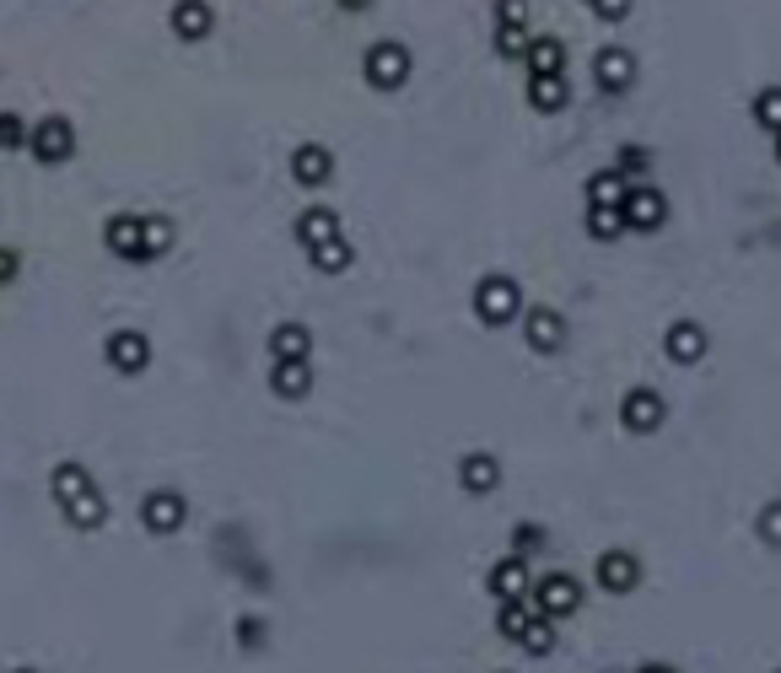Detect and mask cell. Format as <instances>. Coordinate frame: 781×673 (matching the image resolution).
<instances>
[{
  "instance_id": "obj_20",
  "label": "cell",
  "mask_w": 781,
  "mask_h": 673,
  "mask_svg": "<svg viewBox=\"0 0 781 673\" xmlns=\"http://www.w3.org/2000/svg\"><path fill=\"white\" fill-rule=\"evenodd\" d=\"M269 350H275V361H308V350H313L308 324H275L269 329Z\"/></svg>"
},
{
  "instance_id": "obj_3",
  "label": "cell",
  "mask_w": 781,
  "mask_h": 673,
  "mask_svg": "<svg viewBox=\"0 0 781 673\" xmlns=\"http://www.w3.org/2000/svg\"><path fill=\"white\" fill-rule=\"evenodd\" d=\"M522 308V291L513 275H485L480 280V291H474V313H480V324H491V329H502V324H513Z\"/></svg>"
},
{
  "instance_id": "obj_5",
  "label": "cell",
  "mask_w": 781,
  "mask_h": 673,
  "mask_svg": "<svg viewBox=\"0 0 781 673\" xmlns=\"http://www.w3.org/2000/svg\"><path fill=\"white\" fill-rule=\"evenodd\" d=\"M27 152H33L38 163H65V157L76 152V130H71V119H65V113L38 119V124L27 130Z\"/></svg>"
},
{
  "instance_id": "obj_38",
  "label": "cell",
  "mask_w": 781,
  "mask_h": 673,
  "mask_svg": "<svg viewBox=\"0 0 781 673\" xmlns=\"http://www.w3.org/2000/svg\"><path fill=\"white\" fill-rule=\"evenodd\" d=\"M539 539H544V533H539V528H518V550H513V555H522V550H533V544H539Z\"/></svg>"
},
{
  "instance_id": "obj_2",
  "label": "cell",
  "mask_w": 781,
  "mask_h": 673,
  "mask_svg": "<svg viewBox=\"0 0 781 673\" xmlns=\"http://www.w3.org/2000/svg\"><path fill=\"white\" fill-rule=\"evenodd\" d=\"M361 76H367V86H377V92H399V86L410 82V49L394 44V38L372 44L367 60H361Z\"/></svg>"
},
{
  "instance_id": "obj_34",
  "label": "cell",
  "mask_w": 781,
  "mask_h": 673,
  "mask_svg": "<svg viewBox=\"0 0 781 673\" xmlns=\"http://www.w3.org/2000/svg\"><path fill=\"white\" fill-rule=\"evenodd\" d=\"M652 168V152H641V146H620V163H614V172L625 178V172H647Z\"/></svg>"
},
{
  "instance_id": "obj_17",
  "label": "cell",
  "mask_w": 781,
  "mask_h": 673,
  "mask_svg": "<svg viewBox=\"0 0 781 673\" xmlns=\"http://www.w3.org/2000/svg\"><path fill=\"white\" fill-rule=\"evenodd\" d=\"M458 480H464V491H474V496H491V491L502 485V464H496L491 453H469V458L458 464Z\"/></svg>"
},
{
  "instance_id": "obj_22",
  "label": "cell",
  "mask_w": 781,
  "mask_h": 673,
  "mask_svg": "<svg viewBox=\"0 0 781 673\" xmlns=\"http://www.w3.org/2000/svg\"><path fill=\"white\" fill-rule=\"evenodd\" d=\"M663 345H669V361H680V366H690V361L706 356V335H700V324H674V329L663 335Z\"/></svg>"
},
{
  "instance_id": "obj_30",
  "label": "cell",
  "mask_w": 781,
  "mask_h": 673,
  "mask_svg": "<svg viewBox=\"0 0 781 673\" xmlns=\"http://www.w3.org/2000/svg\"><path fill=\"white\" fill-rule=\"evenodd\" d=\"M528 614H533V609H528L522 598H513V603H502V614H496V630H502L507 641H518V630L528 625Z\"/></svg>"
},
{
  "instance_id": "obj_19",
  "label": "cell",
  "mask_w": 781,
  "mask_h": 673,
  "mask_svg": "<svg viewBox=\"0 0 781 673\" xmlns=\"http://www.w3.org/2000/svg\"><path fill=\"white\" fill-rule=\"evenodd\" d=\"M269 388H275L280 399H308V388H313L308 361H275V366H269Z\"/></svg>"
},
{
  "instance_id": "obj_9",
  "label": "cell",
  "mask_w": 781,
  "mask_h": 673,
  "mask_svg": "<svg viewBox=\"0 0 781 673\" xmlns=\"http://www.w3.org/2000/svg\"><path fill=\"white\" fill-rule=\"evenodd\" d=\"M108 366H113V372H130V377L146 372V366H152L146 335H141V329H113V335H108Z\"/></svg>"
},
{
  "instance_id": "obj_1",
  "label": "cell",
  "mask_w": 781,
  "mask_h": 673,
  "mask_svg": "<svg viewBox=\"0 0 781 673\" xmlns=\"http://www.w3.org/2000/svg\"><path fill=\"white\" fill-rule=\"evenodd\" d=\"M49 491H55L60 512H65L76 528H103V517H108V502H103L97 480H92L82 464H60V469L49 474Z\"/></svg>"
},
{
  "instance_id": "obj_4",
  "label": "cell",
  "mask_w": 781,
  "mask_h": 673,
  "mask_svg": "<svg viewBox=\"0 0 781 673\" xmlns=\"http://www.w3.org/2000/svg\"><path fill=\"white\" fill-rule=\"evenodd\" d=\"M620 221H625V232H658L669 221V200L652 183H641V189L620 194Z\"/></svg>"
},
{
  "instance_id": "obj_11",
  "label": "cell",
  "mask_w": 781,
  "mask_h": 673,
  "mask_svg": "<svg viewBox=\"0 0 781 673\" xmlns=\"http://www.w3.org/2000/svg\"><path fill=\"white\" fill-rule=\"evenodd\" d=\"M173 33L183 44H200V38H211V27H216V11H211V0H178L173 5Z\"/></svg>"
},
{
  "instance_id": "obj_13",
  "label": "cell",
  "mask_w": 781,
  "mask_h": 673,
  "mask_svg": "<svg viewBox=\"0 0 781 673\" xmlns=\"http://www.w3.org/2000/svg\"><path fill=\"white\" fill-rule=\"evenodd\" d=\"M522 65H528V76H566V44L561 38H528Z\"/></svg>"
},
{
  "instance_id": "obj_32",
  "label": "cell",
  "mask_w": 781,
  "mask_h": 673,
  "mask_svg": "<svg viewBox=\"0 0 781 673\" xmlns=\"http://www.w3.org/2000/svg\"><path fill=\"white\" fill-rule=\"evenodd\" d=\"M522 44H528L522 27H496V55L502 60H522Z\"/></svg>"
},
{
  "instance_id": "obj_33",
  "label": "cell",
  "mask_w": 781,
  "mask_h": 673,
  "mask_svg": "<svg viewBox=\"0 0 781 673\" xmlns=\"http://www.w3.org/2000/svg\"><path fill=\"white\" fill-rule=\"evenodd\" d=\"M496 27H528V0H496Z\"/></svg>"
},
{
  "instance_id": "obj_26",
  "label": "cell",
  "mask_w": 781,
  "mask_h": 673,
  "mask_svg": "<svg viewBox=\"0 0 781 673\" xmlns=\"http://www.w3.org/2000/svg\"><path fill=\"white\" fill-rule=\"evenodd\" d=\"M313 269H319V275H340V269H350V243L346 238L319 243V249H313Z\"/></svg>"
},
{
  "instance_id": "obj_8",
  "label": "cell",
  "mask_w": 781,
  "mask_h": 673,
  "mask_svg": "<svg viewBox=\"0 0 781 673\" xmlns=\"http://www.w3.org/2000/svg\"><path fill=\"white\" fill-rule=\"evenodd\" d=\"M593 82L604 86V92H630V82H636V55L625 49V44H604L599 55H593Z\"/></svg>"
},
{
  "instance_id": "obj_31",
  "label": "cell",
  "mask_w": 781,
  "mask_h": 673,
  "mask_svg": "<svg viewBox=\"0 0 781 673\" xmlns=\"http://www.w3.org/2000/svg\"><path fill=\"white\" fill-rule=\"evenodd\" d=\"M27 146V124L16 113H0V152H22Z\"/></svg>"
},
{
  "instance_id": "obj_36",
  "label": "cell",
  "mask_w": 781,
  "mask_h": 673,
  "mask_svg": "<svg viewBox=\"0 0 781 673\" xmlns=\"http://www.w3.org/2000/svg\"><path fill=\"white\" fill-rule=\"evenodd\" d=\"M16 269H22V259H16L11 249H0V286H5V280H16Z\"/></svg>"
},
{
  "instance_id": "obj_25",
  "label": "cell",
  "mask_w": 781,
  "mask_h": 673,
  "mask_svg": "<svg viewBox=\"0 0 781 673\" xmlns=\"http://www.w3.org/2000/svg\"><path fill=\"white\" fill-rule=\"evenodd\" d=\"M168 249H173V221L168 216H141V253H146V264Z\"/></svg>"
},
{
  "instance_id": "obj_27",
  "label": "cell",
  "mask_w": 781,
  "mask_h": 673,
  "mask_svg": "<svg viewBox=\"0 0 781 673\" xmlns=\"http://www.w3.org/2000/svg\"><path fill=\"white\" fill-rule=\"evenodd\" d=\"M588 232H593L599 243H614V238H625L620 205H593V211H588Z\"/></svg>"
},
{
  "instance_id": "obj_40",
  "label": "cell",
  "mask_w": 781,
  "mask_h": 673,
  "mask_svg": "<svg viewBox=\"0 0 781 673\" xmlns=\"http://www.w3.org/2000/svg\"><path fill=\"white\" fill-rule=\"evenodd\" d=\"M340 5H346V11H367L372 0H340Z\"/></svg>"
},
{
  "instance_id": "obj_18",
  "label": "cell",
  "mask_w": 781,
  "mask_h": 673,
  "mask_svg": "<svg viewBox=\"0 0 781 673\" xmlns=\"http://www.w3.org/2000/svg\"><path fill=\"white\" fill-rule=\"evenodd\" d=\"M329 238H340V216H335L329 205H313V211L297 216V243L319 249V243H329Z\"/></svg>"
},
{
  "instance_id": "obj_7",
  "label": "cell",
  "mask_w": 781,
  "mask_h": 673,
  "mask_svg": "<svg viewBox=\"0 0 781 673\" xmlns=\"http://www.w3.org/2000/svg\"><path fill=\"white\" fill-rule=\"evenodd\" d=\"M663 416H669V405H663V394H658V388H630V394L620 399V425H625V431H636V436L658 431Z\"/></svg>"
},
{
  "instance_id": "obj_10",
  "label": "cell",
  "mask_w": 781,
  "mask_h": 673,
  "mask_svg": "<svg viewBox=\"0 0 781 673\" xmlns=\"http://www.w3.org/2000/svg\"><path fill=\"white\" fill-rule=\"evenodd\" d=\"M183 496L178 491H152L146 502H141V522H146V533H178L183 528Z\"/></svg>"
},
{
  "instance_id": "obj_39",
  "label": "cell",
  "mask_w": 781,
  "mask_h": 673,
  "mask_svg": "<svg viewBox=\"0 0 781 673\" xmlns=\"http://www.w3.org/2000/svg\"><path fill=\"white\" fill-rule=\"evenodd\" d=\"M238 636H243V641H249V647H254V641H260L264 630H260V625H254V620H243V625H238Z\"/></svg>"
},
{
  "instance_id": "obj_29",
  "label": "cell",
  "mask_w": 781,
  "mask_h": 673,
  "mask_svg": "<svg viewBox=\"0 0 781 673\" xmlns=\"http://www.w3.org/2000/svg\"><path fill=\"white\" fill-rule=\"evenodd\" d=\"M620 194H625V189H620V172L614 168L588 178V205H620Z\"/></svg>"
},
{
  "instance_id": "obj_15",
  "label": "cell",
  "mask_w": 781,
  "mask_h": 673,
  "mask_svg": "<svg viewBox=\"0 0 781 673\" xmlns=\"http://www.w3.org/2000/svg\"><path fill=\"white\" fill-rule=\"evenodd\" d=\"M561 339H566V319H561L555 308H533V313H528V345H533L539 356H555Z\"/></svg>"
},
{
  "instance_id": "obj_41",
  "label": "cell",
  "mask_w": 781,
  "mask_h": 673,
  "mask_svg": "<svg viewBox=\"0 0 781 673\" xmlns=\"http://www.w3.org/2000/svg\"><path fill=\"white\" fill-rule=\"evenodd\" d=\"M636 673H674L669 663H652V669H636Z\"/></svg>"
},
{
  "instance_id": "obj_35",
  "label": "cell",
  "mask_w": 781,
  "mask_h": 673,
  "mask_svg": "<svg viewBox=\"0 0 781 673\" xmlns=\"http://www.w3.org/2000/svg\"><path fill=\"white\" fill-rule=\"evenodd\" d=\"M588 5H593L604 22H625V16H630V0H588Z\"/></svg>"
},
{
  "instance_id": "obj_42",
  "label": "cell",
  "mask_w": 781,
  "mask_h": 673,
  "mask_svg": "<svg viewBox=\"0 0 781 673\" xmlns=\"http://www.w3.org/2000/svg\"><path fill=\"white\" fill-rule=\"evenodd\" d=\"M16 673H33V669H16Z\"/></svg>"
},
{
  "instance_id": "obj_21",
  "label": "cell",
  "mask_w": 781,
  "mask_h": 673,
  "mask_svg": "<svg viewBox=\"0 0 781 673\" xmlns=\"http://www.w3.org/2000/svg\"><path fill=\"white\" fill-rule=\"evenodd\" d=\"M491 592L502 598V603H513L528 592V561L522 555H507V561H496V572H491Z\"/></svg>"
},
{
  "instance_id": "obj_24",
  "label": "cell",
  "mask_w": 781,
  "mask_h": 673,
  "mask_svg": "<svg viewBox=\"0 0 781 673\" xmlns=\"http://www.w3.org/2000/svg\"><path fill=\"white\" fill-rule=\"evenodd\" d=\"M518 647H522V652H533V658L555 652V620H544V614H528V625L518 630Z\"/></svg>"
},
{
  "instance_id": "obj_28",
  "label": "cell",
  "mask_w": 781,
  "mask_h": 673,
  "mask_svg": "<svg viewBox=\"0 0 781 673\" xmlns=\"http://www.w3.org/2000/svg\"><path fill=\"white\" fill-rule=\"evenodd\" d=\"M755 124L760 130H781V86H760V97H755Z\"/></svg>"
},
{
  "instance_id": "obj_23",
  "label": "cell",
  "mask_w": 781,
  "mask_h": 673,
  "mask_svg": "<svg viewBox=\"0 0 781 673\" xmlns=\"http://www.w3.org/2000/svg\"><path fill=\"white\" fill-rule=\"evenodd\" d=\"M566 76H528V103L539 108V113H561L566 108Z\"/></svg>"
},
{
  "instance_id": "obj_37",
  "label": "cell",
  "mask_w": 781,
  "mask_h": 673,
  "mask_svg": "<svg viewBox=\"0 0 781 673\" xmlns=\"http://www.w3.org/2000/svg\"><path fill=\"white\" fill-rule=\"evenodd\" d=\"M777 506H766V512H760V533H766V539H771V544H777Z\"/></svg>"
},
{
  "instance_id": "obj_14",
  "label": "cell",
  "mask_w": 781,
  "mask_h": 673,
  "mask_svg": "<svg viewBox=\"0 0 781 673\" xmlns=\"http://www.w3.org/2000/svg\"><path fill=\"white\" fill-rule=\"evenodd\" d=\"M103 243H108V253H119L130 264H146V253H141V216H108Z\"/></svg>"
},
{
  "instance_id": "obj_16",
  "label": "cell",
  "mask_w": 781,
  "mask_h": 673,
  "mask_svg": "<svg viewBox=\"0 0 781 673\" xmlns=\"http://www.w3.org/2000/svg\"><path fill=\"white\" fill-rule=\"evenodd\" d=\"M291 172H297V183H308V189H324V183L335 178V157H329V146H297V157H291Z\"/></svg>"
},
{
  "instance_id": "obj_6",
  "label": "cell",
  "mask_w": 781,
  "mask_h": 673,
  "mask_svg": "<svg viewBox=\"0 0 781 673\" xmlns=\"http://www.w3.org/2000/svg\"><path fill=\"white\" fill-rule=\"evenodd\" d=\"M577 603H582V588L566 577V572H555V577H539L533 582V614H544V620H566V614H577Z\"/></svg>"
},
{
  "instance_id": "obj_12",
  "label": "cell",
  "mask_w": 781,
  "mask_h": 673,
  "mask_svg": "<svg viewBox=\"0 0 781 673\" xmlns=\"http://www.w3.org/2000/svg\"><path fill=\"white\" fill-rule=\"evenodd\" d=\"M641 582V561L630 555V550H609L599 555V588L604 592H630Z\"/></svg>"
}]
</instances>
